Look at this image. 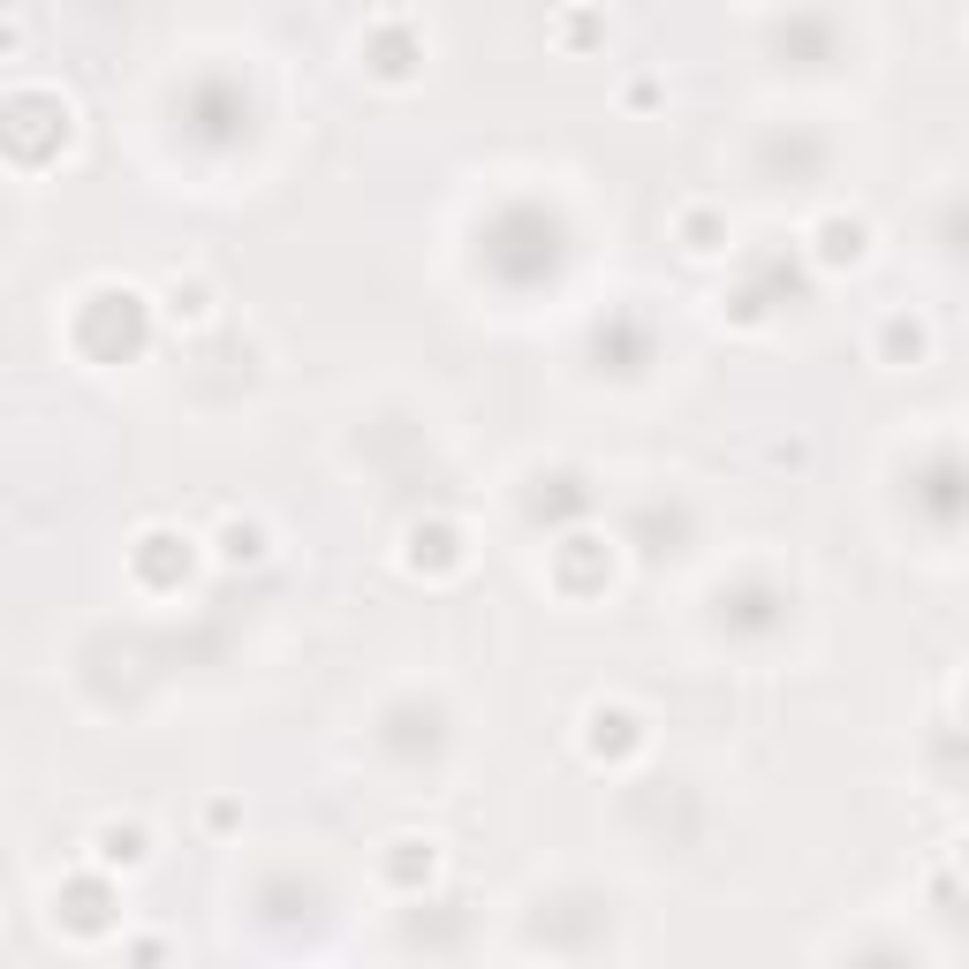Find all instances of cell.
<instances>
[{"label":"cell","mask_w":969,"mask_h":969,"mask_svg":"<svg viewBox=\"0 0 969 969\" xmlns=\"http://www.w3.org/2000/svg\"><path fill=\"white\" fill-rule=\"evenodd\" d=\"M99 856H107V864H144V834H137V826H107V834H99Z\"/></svg>","instance_id":"1"}]
</instances>
